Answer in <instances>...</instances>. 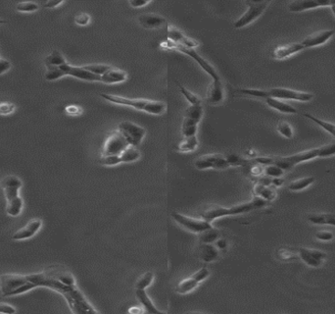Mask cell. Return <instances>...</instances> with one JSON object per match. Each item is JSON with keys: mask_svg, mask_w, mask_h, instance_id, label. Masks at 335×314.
Returning <instances> with one entry per match:
<instances>
[{"mask_svg": "<svg viewBox=\"0 0 335 314\" xmlns=\"http://www.w3.org/2000/svg\"><path fill=\"white\" fill-rule=\"evenodd\" d=\"M199 146V142L197 139V136H192V137H187L184 138L178 145V150L183 153L187 152H192L197 149Z\"/></svg>", "mask_w": 335, "mask_h": 314, "instance_id": "31", "label": "cell"}, {"mask_svg": "<svg viewBox=\"0 0 335 314\" xmlns=\"http://www.w3.org/2000/svg\"><path fill=\"white\" fill-rule=\"evenodd\" d=\"M225 87L221 80H213L207 90L206 100L211 105H217L225 100Z\"/></svg>", "mask_w": 335, "mask_h": 314, "instance_id": "17", "label": "cell"}, {"mask_svg": "<svg viewBox=\"0 0 335 314\" xmlns=\"http://www.w3.org/2000/svg\"><path fill=\"white\" fill-rule=\"evenodd\" d=\"M308 220L315 225H329L335 227V215L331 213L310 214Z\"/></svg>", "mask_w": 335, "mask_h": 314, "instance_id": "27", "label": "cell"}, {"mask_svg": "<svg viewBox=\"0 0 335 314\" xmlns=\"http://www.w3.org/2000/svg\"><path fill=\"white\" fill-rule=\"evenodd\" d=\"M149 3L150 1H147V0H130L129 1V5L133 8H141Z\"/></svg>", "mask_w": 335, "mask_h": 314, "instance_id": "49", "label": "cell"}, {"mask_svg": "<svg viewBox=\"0 0 335 314\" xmlns=\"http://www.w3.org/2000/svg\"><path fill=\"white\" fill-rule=\"evenodd\" d=\"M276 257L280 261H294L299 258L297 248H281L277 250Z\"/></svg>", "mask_w": 335, "mask_h": 314, "instance_id": "33", "label": "cell"}, {"mask_svg": "<svg viewBox=\"0 0 335 314\" xmlns=\"http://www.w3.org/2000/svg\"><path fill=\"white\" fill-rule=\"evenodd\" d=\"M11 63L10 61L6 59H0V75L4 74L5 72L9 71L11 69Z\"/></svg>", "mask_w": 335, "mask_h": 314, "instance_id": "51", "label": "cell"}, {"mask_svg": "<svg viewBox=\"0 0 335 314\" xmlns=\"http://www.w3.org/2000/svg\"><path fill=\"white\" fill-rule=\"evenodd\" d=\"M335 34L334 30H325V31H318L315 33H313L306 37L302 42V45L305 48H310V47H315L322 45L326 43Z\"/></svg>", "mask_w": 335, "mask_h": 314, "instance_id": "18", "label": "cell"}, {"mask_svg": "<svg viewBox=\"0 0 335 314\" xmlns=\"http://www.w3.org/2000/svg\"><path fill=\"white\" fill-rule=\"evenodd\" d=\"M267 98L273 97L280 100H295L301 102H308L314 98V94L311 92L285 88V87H273L266 89Z\"/></svg>", "mask_w": 335, "mask_h": 314, "instance_id": "9", "label": "cell"}, {"mask_svg": "<svg viewBox=\"0 0 335 314\" xmlns=\"http://www.w3.org/2000/svg\"><path fill=\"white\" fill-rule=\"evenodd\" d=\"M197 255L204 262H212L218 257V250L212 244L201 243L197 249Z\"/></svg>", "mask_w": 335, "mask_h": 314, "instance_id": "24", "label": "cell"}, {"mask_svg": "<svg viewBox=\"0 0 335 314\" xmlns=\"http://www.w3.org/2000/svg\"><path fill=\"white\" fill-rule=\"evenodd\" d=\"M314 182H315V177L300 178V179L292 181L288 185V188L292 191H300V190H303L304 188H307L308 187H310Z\"/></svg>", "mask_w": 335, "mask_h": 314, "instance_id": "34", "label": "cell"}, {"mask_svg": "<svg viewBox=\"0 0 335 314\" xmlns=\"http://www.w3.org/2000/svg\"><path fill=\"white\" fill-rule=\"evenodd\" d=\"M267 105L280 113L283 114H296L297 110L294 108L291 104L284 102V100L273 98V97H268L265 99Z\"/></svg>", "mask_w": 335, "mask_h": 314, "instance_id": "25", "label": "cell"}, {"mask_svg": "<svg viewBox=\"0 0 335 314\" xmlns=\"http://www.w3.org/2000/svg\"><path fill=\"white\" fill-rule=\"evenodd\" d=\"M226 158H227L230 166H243L248 162L245 158L238 156V155H236V154L226 156Z\"/></svg>", "mask_w": 335, "mask_h": 314, "instance_id": "45", "label": "cell"}, {"mask_svg": "<svg viewBox=\"0 0 335 314\" xmlns=\"http://www.w3.org/2000/svg\"><path fill=\"white\" fill-rule=\"evenodd\" d=\"M330 8H331V11H332V13H333V15L335 17V1H332L331 5H330Z\"/></svg>", "mask_w": 335, "mask_h": 314, "instance_id": "54", "label": "cell"}, {"mask_svg": "<svg viewBox=\"0 0 335 314\" xmlns=\"http://www.w3.org/2000/svg\"><path fill=\"white\" fill-rule=\"evenodd\" d=\"M65 111L68 115L77 116V115H79L81 113V108L77 106V105H69L65 108Z\"/></svg>", "mask_w": 335, "mask_h": 314, "instance_id": "50", "label": "cell"}, {"mask_svg": "<svg viewBox=\"0 0 335 314\" xmlns=\"http://www.w3.org/2000/svg\"><path fill=\"white\" fill-rule=\"evenodd\" d=\"M140 151L136 147H129L126 150L118 155L101 156L98 160L103 166H116L120 163H133L140 158Z\"/></svg>", "mask_w": 335, "mask_h": 314, "instance_id": "13", "label": "cell"}, {"mask_svg": "<svg viewBox=\"0 0 335 314\" xmlns=\"http://www.w3.org/2000/svg\"><path fill=\"white\" fill-rule=\"evenodd\" d=\"M67 61L64 58V56L58 51V50H53L45 59H44V64L46 68H55V67H60L64 64H66Z\"/></svg>", "mask_w": 335, "mask_h": 314, "instance_id": "29", "label": "cell"}, {"mask_svg": "<svg viewBox=\"0 0 335 314\" xmlns=\"http://www.w3.org/2000/svg\"><path fill=\"white\" fill-rule=\"evenodd\" d=\"M334 126H335V124H334Z\"/></svg>", "mask_w": 335, "mask_h": 314, "instance_id": "56", "label": "cell"}, {"mask_svg": "<svg viewBox=\"0 0 335 314\" xmlns=\"http://www.w3.org/2000/svg\"><path fill=\"white\" fill-rule=\"evenodd\" d=\"M315 237L316 240L321 241V242H330L334 239V235L329 232V231H325V230H321V231H317L315 234Z\"/></svg>", "mask_w": 335, "mask_h": 314, "instance_id": "46", "label": "cell"}, {"mask_svg": "<svg viewBox=\"0 0 335 314\" xmlns=\"http://www.w3.org/2000/svg\"><path fill=\"white\" fill-rule=\"evenodd\" d=\"M136 294H137L140 304L142 305V307L144 308V310L147 313H152V314L153 313H162V311L155 306V304L153 303L152 299L149 297V295L145 290H137Z\"/></svg>", "mask_w": 335, "mask_h": 314, "instance_id": "26", "label": "cell"}, {"mask_svg": "<svg viewBox=\"0 0 335 314\" xmlns=\"http://www.w3.org/2000/svg\"><path fill=\"white\" fill-rule=\"evenodd\" d=\"M331 3L332 0H298V1H293L288 5V10L290 12L298 13L319 7H330Z\"/></svg>", "mask_w": 335, "mask_h": 314, "instance_id": "16", "label": "cell"}, {"mask_svg": "<svg viewBox=\"0 0 335 314\" xmlns=\"http://www.w3.org/2000/svg\"><path fill=\"white\" fill-rule=\"evenodd\" d=\"M118 130L126 138L129 145L138 147L143 141L146 130L131 121H123L118 125Z\"/></svg>", "mask_w": 335, "mask_h": 314, "instance_id": "11", "label": "cell"}, {"mask_svg": "<svg viewBox=\"0 0 335 314\" xmlns=\"http://www.w3.org/2000/svg\"><path fill=\"white\" fill-rule=\"evenodd\" d=\"M276 131L284 138L286 139H292L294 132H293V128L291 127V125L288 122L285 121H281L277 124L276 126Z\"/></svg>", "mask_w": 335, "mask_h": 314, "instance_id": "40", "label": "cell"}, {"mask_svg": "<svg viewBox=\"0 0 335 314\" xmlns=\"http://www.w3.org/2000/svg\"><path fill=\"white\" fill-rule=\"evenodd\" d=\"M90 22V16L86 13H79L75 17V23L79 26H86Z\"/></svg>", "mask_w": 335, "mask_h": 314, "instance_id": "47", "label": "cell"}, {"mask_svg": "<svg viewBox=\"0 0 335 314\" xmlns=\"http://www.w3.org/2000/svg\"><path fill=\"white\" fill-rule=\"evenodd\" d=\"M7 22L5 21V20H2V19H0V25H1V24H6Z\"/></svg>", "mask_w": 335, "mask_h": 314, "instance_id": "55", "label": "cell"}, {"mask_svg": "<svg viewBox=\"0 0 335 314\" xmlns=\"http://www.w3.org/2000/svg\"><path fill=\"white\" fill-rule=\"evenodd\" d=\"M335 155V143L316 148L304 150L289 156H271V165L275 164L284 171L291 170L294 166L317 157H330Z\"/></svg>", "mask_w": 335, "mask_h": 314, "instance_id": "1", "label": "cell"}, {"mask_svg": "<svg viewBox=\"0 0 335 314\" xmlns=\"http://www.w3.org/2000/svg\"><path fill=\"white\" fill-rule=\"evenodd\" d=\"M264 173L268 176V177H272V178H280L283 173L284 170H282L280 167L272 164V165H267L264 167Z\"/></svg>", "mask_w": 335, "mask_h": 314, "instance_id": "43", "label": "cell"}, {"mask_svg": "<svg viewBox=\"0 0 335 314\" xmlns=\"http://www.w3.org/2000/svg\"><path fill=\"white\" fill-rule=\"evenodd\" d=\"M216 244H217V247H218V248H226L227 247V241L226 240H217V242H216Z\"/></svg>", "mask_w": 335, "mask_h": 314, "instance_id": "53", "label": "cell"}, {"mask_svg": "<svg viewBox=\"0 0 335 314\" xmlns=\"http://www.w3.org/2000/svg\"><path fill=\"white\" fill-rule=\"evenodd\" d=\"M42 220L41 219H33L29 221L24 227L16 231L12 235L14 241H24L33 238L41 228Z\"/></svg>", "mask_w": 335, "mask_h": 314, "instance_id": "20", "label": "cell"}, {"mask_svg": "<svg viewBox=\"0 0 335 314\" xmlns=\"http://www.w3.org/2000/svg\"><path fill=\"white\" fill-rule=\"evenodd\" d=\"M154 281V273L146 272L142 274L136 283V290H146Z\"/></svg>", "mask_w": 335, "mask_h": 314, "instance_id": "38", "label": "cell"}, {"mask_svg": "<svg viewBox=\"0 0 335 314\" xmlns=\"http://www.w3.org/2000/svg\"><path fill=\"white\" fill-rule=\"evenodd\" d=\"M39 8V4H37L36 2H20L16 5V10L22 13H32L35 11H38Z\"/></svg>", "mask_w": 335, "mask_h": 314, "instance_id": "41", "label": "cell"}, {"mask_svg": "<svg viewBox=\"0 0 335 314\" xmlns=\"http://www.w3.org/2000/svg\"><path fill=\"white\" fill-rule=\"evenodd\" d=\"M194 166L198 170L217 169L223 170L230 167V164L225 156L220 154H207L202 155L195 160Z\"/></svg>", "mask_w": 335, "mask_h": 314, "instance_id": "14", "label": "cell"}, {"mask_svg": "<svg viewBox=\"0 0 335 314\" xmlns=\"http://www.w3.org/2000/svg\"><path fill=\"white\" fill-rule=\"evenodd\" d=\"M162 47L163 48H166V49H174V50H177V51H179L181 53H184L185 55L189 56L190 58H192L202 69L203 71H205L211 78L212 80H219L220 77L218 76V74L217 73L216 69L206 60L204 59L203 57H201L197 51L193 48H187V47H184L183 45H180V44H177V43H174L172 42L171 41H168V42H163L162 44Z\"/></svg>", "mask_w": 335, "mask_h": 314, "instance_id": "5", "label": "cell"}, {"mask_svg": "<svg viewBox=\"0 0 335 314\" xmlns=\"http://www.w3.org/2000/svg\"><path fill=\"white\" fill-rule=\"evenodd\" d=\"M305 47L302 45L301 42H294V43H288L284 45H278L276 46L273 51V57L277 60H283L286 59L296 53H299L303 51Z\"/></svg>", "mask_w": 335, "mask_h": 314, "instance_id": "22", "label": "cell"}, {"mask_svg": "<svg viewBox=\"0 0 335 314\" xmlns=\"http://www.w3.org/2000/svg\"><path fill=\"white\" fill-rule=\"evenodd\" d=\"M16 109L15 104L9 101H2L0 102V115L6 116L12 114Z\"/></svg>", "mask_w": 335, "mask_h": 314, "instance_id": "44", "label": "cell"}, {"mask_svg": "<svg viewBox=\"0 0 335 314\" xmlns=\"http://www.w3.org/2000/svg\"><path fill=\"white\" fill-rule=\"evenodd\" d=\"M100 96L107 100L108 102L117 104V105L122 106H129L135 108L139 111H143L145 113L151 115H162L166 112L167 105L163 101L145 99V98H129L125 96L109 94V93H101Z\"/></svg>", "mask_w": 335, "mask_h": 314, "instance_id": "3", "label": "cell"}, {"mask_svg": "<svg viewBox=\"0 0 335 314\" xmlns=\"http://www.w3.org/2000/svg\"><path fill=\"white\" fill-rule=\"evenodd\" d=\"M85 70L97 75V76H102L104 75L108 70L112 68V66L107 65V64H90V65H85L82 66Z\"/></svg>", "mask_w": 335, "mask_h": 314, "instance_id": "39", "label": "cell"}, {"mask_svg": "<svg viewBox=\"0 0 335 314\" xmlns=\"http://www.w3.org/2000/svg\"><path fill=\"white\" fill-rule=\"evenodd\" d=\"M15 312H16V309L13 305L6 302H0V313L13 314Z\"/></svg>", "mask_w": 335, "mask_h": 314, "instance_id": "48", "label": "cell"}, {"mask_svg": "<svg viewBox=\"0 0 335 314\" xmlns=\"http://www.w3.org/2000/svg\"><path fill=\"white\" fill-rule=\"evenodd\" d=\"M253 190H254V193L256 196H259V197L267 200L268 202L274 200L276 196V192L274 188H270L269 186H264V185L259 184V183L256 184Z\"/></svg>", "mask_w": 335, "mask_h": 314, "instance_id": "28", "label": "cell"}, {"mask_svg": "<svg viewBox=\"0 0 335 314\" xmlns=\"http://www.w3.org/2000/svg\"><path fill=\"white\" fill-rule=\"evenodd\" d=\"M297 252L299 259L312 268L320 267L327 257L326 252L310 248H297Z\"/></svg>", "mask_w": 335, "mask_h": 314, "instance_id": "15", "label": "cell"}, {"mask_svg": "<svg viewBox=\"0 0 335 314\" xmlns=\"http://www.w3.org/2000/svg\"><path fill=\"white\" fill-rule=\"evenodd\" d=\"M178 87H179V90L181 92V94L185 97V99L189 102V105H194V104H198V103H201V100L200 98L195 95L194 93H192L190 90H188L187 88H185L183 85L181 84H178Z\"/></svg>", "mask_w": 335, "mask_h": 314, "instance_id": "42", "label": "cell"}, {"mask_svg": "<svg viewBox=\"0 0 335 314\" xmlns=\"http://www.w3.org/2000/svg\"><path fill=\"white\" fill-rule=\"evenodd\" d=\"M138 21L141 27L148 30L160 29L167 24V20L163 16L154 13L141 14L138 16Z\"/></svg>", "mask_w": 335, "mask_h": 314, "instance_id": "21", "label": "cell"}, {"mask_svg": "<svg viewBox=\"0 0 335 314\" xmlns=\"http://www.w3.org/2000/svg\"><path fill=\"white\" fill-rule=\"evenodd\" d=\"M168 39L172 42L183 45L184 47H187V48H193L194 49L195 47L199 46L198 42L185 36L180 30H178L177 28H176L172 25L168 26Z\"/></svg>", "mask_w": 335, "mask_h": 314, "instance_id": "19", "label": "cell"}, {"mask_svg": "<svg viewBox=\"0 0 335 314\" xmlns=\"http://www.w3.org/2000/svg\"><path fill=\"white\" fill-rule=\"evenodd\" d=\"M198 125L199 123L184 117L183 121H182V125H181V134L184 138L187 137H192V136H197V132H198Z\"/></svg>", "mask_w": 335, "mask_h": 314, "instance_id": "30", "label": "cell"}, {"mask_svg": "<svg viewBox=\"0 0 335 314\" xmlns=\"http://www.w3.org/2000/svg\"><path fill=\"white\" fill-rule=\"evenodd\" d=\"M29 282L28 274H2L0 275V291L5 297H10L20 288Z\"/></svg>", "mask_w": 335, "mask_h": 314, "instance_id": "8", "label": "cell"}, {"mask_svg": "<svg viewBox=\"0 0 335 314\" xmlns=\"http://www.w3.org/2000/svg\"><path fill=\"white\" fill-rule=\"evenodd\" d=\"M203 114H204V110H203V106H202V103H198V104H194V105H189L184 113V117L192 119L198 123L201 122L202 118H203Z\"/></svg>", "mask_w": 335, "mask_h": 314, "instance_id": "32", "label": "cell"}, {"mask_svg": "<svg viewBox=\"0 0 335 314\" xmlns=\"http://www.w3.org/2000/svg\"><path fill=\"white\" fill-rule=\"evenodd\" d=\"M127 78L128 74L125 71L112 67L104 75L101 76V83L106 84H115L125 82Z\"/></svg>", "mask_w": 335, "mask_h": 314, "instance_id": "23", "label": "cell"}, {"mask_svg": "<svg viewBox=\"0 0 335 314\" xmlns=\"http://www.w3.org/2000/svg\"><path fill=\"white\" fill-rule=\"evenodd\" d=\"M210 276V271L206 267H202L191 276L179 281L176 286V292L179 294H187L193 292L203 281Z\"/></svg>", "mask_w": 335, "mask_h": 314, "instance_id": "12", "label": "cell"}, {"mask_svg": "<svg viewBox=\"0 0 335 314\" xmlns=\"http://www.w3.org/2000/svg\"><path fill=\"white\" fill-rule=\"evenodd\" d=\"M236 93H238L240 95H245V96H251V97H256V98H262L266 99L267 98V93L266 89H257V88H236Z\"/></svg>", "mask_w": 335, "mask_h": 314, "instance_id": "37", "label": "cell"}, {"mask_svg": "<svg viewBox=\"0 0 335 314\" xmlns=\"http://www.w3.org/2000/svg\"><path fill=\"white\" fill-rule=\"evenodd\" d=\"M199 235V242L203 244H213L217 242V240L219 238V232L218 230L215 229L214 227L211 229H208Z\"/></svg>", "mask_w": 335, "mask_h": 314, "instance_id": "36", "label": "cell"}, {"mask_svg": "<svg viewBox=\"0 0 335 314\" xmlns=\"http://www.w3.org/2000/svg\"><path fill=\"white\" fill-rule=\"evenodd\" d=\"M22 186L21 179L14 175L6 176L0 181V187L6 200V212L12 217H17L22 212L24 201L19 194Z\"/></svg>", "mask_w": 335, "mask_h": 314, "instance_id": "4", "label": "cell"}, {"mask_svg": "<svg viewBox=\"0 0 335 314\" xmlns=\"http://www.w3.org/2000/svg\"><path fill=\"white\" fill-rule=\"evenodd\" d=\"M304 116L308 119H310L311 121H313L314 123H315L317 126H319L320 128H322L325 132H327L328 134H330L334 139H335V126L334 123H330L324 120H321L319 118H316L315 116H313L310 113H304Z\"/></svg>", "mask_w": 335, "mask_h": 314, "instance_id": "35", "label": "cell"}, {"mask_svg": "<svg viewBox=\"0 0 335 314\" xmlns=\"http://www.w3.org/2000/svg\"><path fill=\"white\" fill-rule=\"evenodd\" d=\"M171 216L179 226L194 234H200L208 229L213 228L212 223L203 218H193L178 212H172Z\"/></svg>", "mask_w": 335, "mask_h": 314, "instance_id": "7", "label": "cell"}, {"mask_svg": "<svg viewBox=\"0 0 335 314\" xmlns=\"http://www.w3.org/2000/svg\"><path fill=\"white\" fill-rule=\"evenodd\" d=\"M61 4H63V1H53V0H49V1H47L44 4V7L45 8H56Z\"/></svg>", "mask_w": 335, "mask_h": 314, "instance_id": "52", "label": "cell"}, {"mask_svg": "<svg viewBox=\"0 0 335 314\" xmlns=\"http://www.w3.org/2000/svg\"><path fill=\"white\" fill-rule=\"evenodd\" d=\"M268 203L269 202L267 200L255 195L251 200L235 205L233 207H222V206L209 207L201 213V217L209 222H212L218 218L236 216V215L251 212L253 210H256V209L265 207Z\"/></svg>", "mask_w": 335, "mask_h": 314, "instance_id": "2", "label": "cell"}, {"mask_svg": "<svg viewBox=\"0 0 335 314\" xmlns=\"http://www.w3.org/2000/svg\"><path fill=\"white\" fill-rule=\"evenodd\" d=\"M129 147H131L126 140V138L122 135V133L117 130L112 133L105 141L103 148H102V156H111V155H118L126 150Z\"/></svg>", "mask_w": 335, "mask_h": 314, "instance_id": "10", "label": "cell"}, {"mask_svg": "<svg viewBox=\"0 0 335 314\" xmlns=\"http://www.w3.org/2000/svg\"><path fill=\"white\" fill-rule=\"evenodd\" d=\"M247 10L234 24L236 29H242L255 22L268 8L270 1H245Z\"/></svg>", "mask_w": 335, "mask_h": 314, "instance_id": "6", "label": "cell"}]
</instances>
